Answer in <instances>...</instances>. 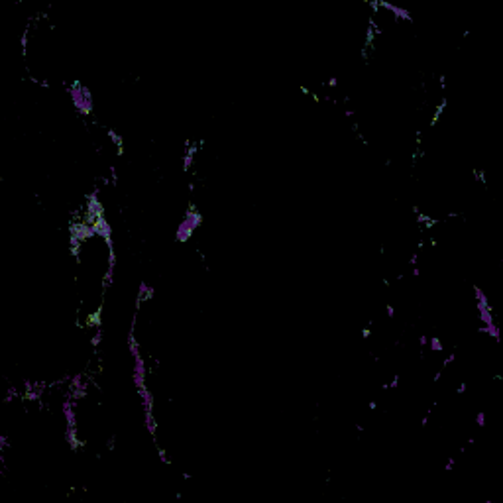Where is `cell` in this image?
<instances>
[{"label": "cell", "instance_id": "1", "mask_svg": "<svg viewBox=\"0 0 503 503\" xmlns=\"http://www.w3.org/2000/svg\"><path fill=\"white\" fill-rule=\"evenodd\" d=\"M67 95L71 98L73 107L79 111V114H91L95 109V98L93 93L86 89L81 81H73L71 85L67 86Z\"/></svg>", "mask_w": 503, "mask_h": 503}, {"label": "cell", "instance_id": "3", "mask_svg": "<svg viewBox=\"0 0 503 503\" xmlns=\"http://www.w3.org/2000/svg\"><path fill=\"white\" fill-rule=\"evenodd\" d=\"M476 425H478V427H484V425H486V411H479L478 415H476Z\"/></svg>", "mask_w": 503, "mask_h": 503}, {"label": "cell", "instance_id": "2", "mask_svg": "<svg viewBox=\"0 0 503 503\" xmlns=\"http://www.w3.org/2000/svg\"><path fill=\"white\" fill-rule=\"evenodd\" d=\"M203 224V214L195 209H189L185 212V217L179 221L177 228H175V240L177 242H187L191 240V236L195 234L196 228H201Z\"/></svg>", "mask_w": 503, "mask_h": 503}]
</instances>
